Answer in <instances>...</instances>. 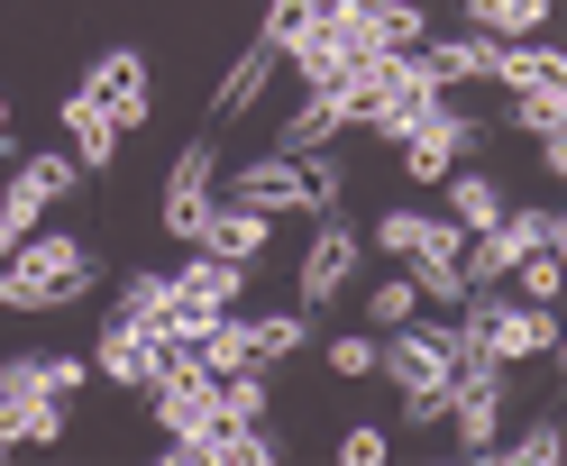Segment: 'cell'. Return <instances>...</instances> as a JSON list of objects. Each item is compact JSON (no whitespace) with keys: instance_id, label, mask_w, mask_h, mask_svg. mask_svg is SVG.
I'll list each match as a JSON object with an SVG mask.
<instances>
[{"instance_id":"1","label":"cell","mask_w":567,"mask_h":466,"mask_svg":"<svg viewBox=\"0 0 567 466\" xmlns=\"http://www.w3.org/2000/svg\"><path fill=\"white\" fill-rule=\"evenodd\" d=\"M101 283V257L64 229H28L10 257H0V311H74Z\"/></svg>"},{"instance_id":"2","label":"cell","mask_w":567,"mask_h":466,"mask_svg":"<svg viewBox=\"0 0 567 466\" xmlns=\"http://www.w3.org/2000/svg\"><path fill=\"white\" fill-rule=\"evenodd\" d=\"M375 375H394L412 429H440V412H449V375H457L449 320H421V311H412L403 330H375Z\"/></svg>"},{"instance_id":"3","label":"cell","mask_w":567,"mask_h":466,"mask_svg":"<svg viewBox=\"0 0 567 466\" xmlns=\"http://www.w3.org/2000/svg\"><path fill=\"white\" fill-rule=\"evenodd\" d=\"M449 339L485 348L494 366H530V356H558V302H513L504 283H476V293L449 311Z\"/></svg>"},{"instance_id":"4","label":"cell","mask_w":567,"mask_h":466,"mask_svg":"<svg viewBox=\"0 0 567 466\" xmlns=\"http://www.w3.org/2000/svg\"><path fill=\"white\" fill-rule=\"evenodd\" d=\"M358 266H367V238H358V229H348L339 210H330V220L311 229V247H302V275H293V302H302V311H330V302L348 293V283H358Z\"/></svg>"},{"instance_id":"5","label":"cell","mask_w":567,"mask_h":466,"mask_svg":"<svg viewBox=\"0 0 567 466\" xmlns=\"http://www.w3.org/2000/svg\"><path fill=\"white\" fill-rule=\"evenodd\" d=\"M330 28L358 55H412L421 38H431V19H421L412 0H330Z\"/></svg>"},{"instance_id":"6","label":"cell","mask_w":567,"mask_h":466,"mask_svg":"<svg viewBox=\"0 0 567 466\" xmlns=\"http://www.w3.org/2000/svg\"><path fill=\"white\" fill-rule=\"evenodd\" d=\"M83 92L111 111L120 137H128V128H147V111H156V74H147V55H137V46H101V55H92V74H83Z\"/></svg>"},{"instance_id":"7","label":"cell","mask_w":567,"mask_h":466,"mask_svg":"<svg viewBox=\"0 0 567 466\" xmlns=\"http://www.w3.org/2000/svg\"><path fill=\"white\" fill-rule=\"evenodd\" d=\"M210 193H220V137H193V147L174 156V174H165V201H156L165 238H184V247H193V229H202Z\"/></svg>"},{"instance_id":"8","label":"cell","mask_w":567,"mask_h":466,"mask_svg":"<svg viewBox=\"0 0 567 466\" xmlns=\"http://www.w3.org/2000/svg\"><path fill=\"white\" fill-rule=\"evenodd\" d=\"M147 403H156V429H210L220 421V375L193 366V356H165L156 384H147Z\"/></svg>"},{"instance_id":"9","label":"cell","mask_w":567,"mask_h":466,"mask_svg":"<svg viewBox=\"0 0 567 466\" xmlns=\"http://www.w3.org/2000/svg\"><path fill=\"white\" fill-rule=\"evenodd\" d=\"M193 247H210V257H229V266H257L266 247H275V210H257V201H229V193H210V210H202Z\"/></svg>"},{"instance_id":"10","label":"cell","mask_w":567,"mask_h":466,"mask_svg":"<svg viewBox=\"0 0 567 466\" xmlns=\"http://www.w3.org/2000/svg\"><path fill=\"white\" fill-rule=\"evenodd\" d=\"M156 366H165L156 330H137V320H120V311L101 320V339H92V375H111V384H128V393H147Z\"/></svg>"},{"instance_id":"11","label":"cell","mask_w":567,"mask_h":466,"mask_svg":"<svg viewBox=\"0 0 567 466\" xmlns=\"http://www.w3.org/2000/svg\"><path fill=\"white\" fill-rule=\"evenodd\" d=\"M220 193H229V201H257V210H311V165L275 147V156H257V165H238Z\"/></svg>"},{"instance_id":"12","label":"cell","mask_w":567,"mask_h":466,"mask_svg":"<svg viewBox=\"0 0 567 466\" xmlns=\"http://www.w3.org/2000/svg\"><path fill=\"white\" fill-rule=\"evenodd\" d=\"M55 128H64V156H74L83 174H111V165H120V128H111V111H101L83 83L55 101Z\"/></svg>"},{"instance_id":"13","label":"cell","mask_w":567,"mask_h":466,"mask_svg":"<svg viewBox=\"0 0 567 466\" xmlns=\"http://www.w3.org/2000/svg\"><path fill=\"white\" fill-rule=\"evenodd\" d=\"M284 74V55L257 38V46H247V55H229V74H220V92H210V128H229V120H247V111H257V101H266V83Z\"/></svg>"},{"instance_id":"14","label":"cell","mask_w":567,"mask_h":466,"mask_svg":"<svg viewBox=\"0 0 567 466\" xmlns=\"http://www.w3.org/2000/svg\"><path fill=\"white\" fill-rule=\"evenodd\" d=\"M74 184H92V174H83L74 156H64V147H47V156H10V201H28L38 220H47V210H55L64 193H74Z\"/></svg>"},{"instance_id":"15","label":"cell","mask_w":567,"mask_h":466,"mask_svg":"<svg viewBox=\"0 0 567 466\" xmlns=\"http://www.w3.org/2000/svg\"><path fill=\"white\" fill-rule=\"evenodd\" d=\"M74 403H55V393H0V439L10 448H55Z\"/></svg>"},{"instance_id":"16","label":"cell","mask_w":567,"mask_h":466,"mask_svg":"<svg viewBox=\"0 0 567 466\" xmlns=\"http://www.w3.org/2000/svg\"><path fill=\"white\" fill-rule=\"evenodd\" d=\"M284 64H293V83H302V92H339V83H348V64H358V46H348L339 28L321 19L302 46H284Z\"/></svg>"},{"instance_id":"17","label":"cell","mask_w":567,"mask_h":466,"mask_svg":"<svg viewBox=\"0 0 567 466\" xmlns=\"http://www.w3.org/2000/svg\"><path fill=\"white\" fill-rule=\"evenodd\" d=\"M330 137H348V120H339V92H302V101H293V120L275 128V147H284V156H321Z\"/></svg>"},{"instance_id":"18","label":"cell","mask_w":567,"mask_h":466,"mask_svg":"<svg viewBox=\"0 0 567 466\" xmlns=\"http://www.w3.org/2000/svg\"><path fill=\"white\" fill-rule=\"evenodd\" d=\"M440 193H449V220L467 229V238H476V229H494V220L513 210V201H504V184H494V174H476V165H449V184H440Z\"/></svg>"},{"instance_id":"19","label":"cell","mask_w":567,"mask_h":466,"mask_svg":"<svg viewBox=\"0 0 567 466\" xmlns=\"http://www.w3.org/2000/svg\"><path fill=\"white\" fill-rule=\"evenodd\" d=\"M504 293L513 302H558L567 293V247H522L513 275H504Z\"/></svg>"},{"instance_id":"20","label":"cell","mask_w":567,"mask_h":466,"mask_svg":"<svg viewBox=\"0 0 567 466\" xmlns=\"http://www.w3.org/2000/svg\"><path fill=\"white\" fill-rule=\"evenodd\" d=\"M247 348H257V366L275 375L284 356H302V348H311V311L293 302V311H266V320H247Z\"/></svg>"},{"instance_id":"21","label":"cell","mask_w":567,"mask_h":466,"mask_svg":"<svg viewBox=\"0 0 567 466\" xmlns=\"http://www.w3.org/2000/svg\"><path fill=\"white\" fill-rule=\"evenodd\" d=\"M558 0H467V28L476 38H540Z\"/></svg>"},{"instance_id":"22","label":"cell","mask_w":567,"mask_h":466,"mask_svg":"<svg viewBox=\"0 0 567 466\" xmlns=\"http://www.w3.org/2000/svg\"><path fill=\"white\" fill-rule=\"evenodd\" d=\"M193 366H210V375L257 366V348H247V320H238V311H220V320H210V330L193 339Z\"/></svg>"},{"instance_id":"23","label":"cell","mask_w":567,"mask_h":466,"mask_svg":"<svg viewBox=\"0 0 567 466\" xmlns=\"http://www.w3.org/2000/svg\"><path fill=\"white\" fill-rule=\"evenodd\" d=\"M165 311H174V275L137 266V275L120 283V320H137V330H165Z\"/></svg>"},{"instance_id":"24","label":"cell","mask_w":567,"mask_h":466,"mask_svg":"<svg viewBox=\"0 0 567 466\" xmlns=\"http://www.w3.org/2000/svg\"><path fill=\"white\" fill-rule=\"evenodd\" d=\"M330 19V0H266V19H257V38L284 55V46H302L311 38V28H321Z\"/></svg>"},{"instance_id":"25","label":"cell","mask_w":567,"mask_h":466,"mask_svg":"<svg viewBox=\"0 0 567 466\" xmlns=\"http://www.w3.org/2000/svg\"><path fill=\"white\" fill-rule=\"evenodd\" d=\"M513 128H522V137H558V128H567V83H530V92H513Z\"/></svg>"},{"instance_id":"26","label":"cell","mask_w":567,"mask_h":466,"mask_svg":"<svg viewBox=\"0 0 567 466\" xmlns=\"http://www.w3.org/2000/svg\"><path fill=\"white\" fill-rule=\"evenodd\" d=\"M412 311H421V283H412V275H384V283H367V330H403Z\"/></svg>"},{"instance_id":"27","label":"cell","mask_w":567,"mask_h":466,"mask_svg":"<svg viewBox=\"0 0 567 466\" xmlns=\"http://www.w3.org/2000/svg\"><path fill=\"white\" fill-rule=\"evenodd\" d=\"M266 412H275L266 366H238V375H220V421H266Z\"/></svg>"},{"instance_id":"28","label":"cell","mask_w":567,"mask_h":466,"mask_svg":"<svg viewBox=\"0 0 567 466\" xmlns=\"http://www.w3.org/2000/svg\"><path fill=\"white\" fill-rule=\"evenodd\" d=\"M321 366H330L339 384H358V375H375V330H339V339L321 348Z\"/></svg>"},{"instance_id":"29","label":"cell","mask_w":567,"mask_h":466,"mask_svg":"<svg viewBox=\"0 0 567 466\" xmlns=\"http://www.w3.org/2000/svg\"><path fill=\"white\" fill-rule=\"evenodd\" d=\"M558 448H567V439H558V421H549V412L530 421L522 439H494V457H513V466H558Z\"/></svg>"},{"instance_id":"30","label":"cell","mask_w":567,"mask_h":466,"mask_svg":"<svg viewBox=\"0 0 567 466\" xmlns=\"http://www.w3.org/2000/svg\"><path fill=\"white\" fill-rule=\"evenodd\" d=\"M38 384L55 393V403H74V393L92 384V356H64V348H38Z\"/></svg>"},{"instance_id":"31","label":"cell","mask_w":567,"mask_h":466,"mask_svg":"<svg viewBox=\"0 0 567 466\" xmlns=\"http://www.w3.org/2000/svg\"><path fill=\"white\" fill-rule=\"evenodd\" d=\"M421 229H431V210H384V220L367 229V247H384V257H412Z\"/></svg>"},{"instance_id":"32","label":"cell","mask_w":567,"mask_h":466,"mask_svg":"<svg viewBox=\"0 0 567 466\" xmlns=\"http://www.w3.org/2000/svg\"><path fill=\"white\" fill-rule=\"evenodd\" d=\"M412 283H421V302H431V311H457V302H467V275H457V266H403Z\"/></svg>"},{"instance_id":"33","label":"cell","mask_w":567,"mask_h":466,"mask_svg":"<svg viewBox=\"0 0 567 466\" xmlns=\"http://www.w3.org/2000/svg\"><path fill=\"white\" fill-rule=\"evenodd\" d=\"M384 448H394V439H384L375 421H348V429H339V457H348V466H384Z\"/></svg>"},{"instance_id":"34","label":"cell","mask_w":567,"mask_h":466,"mask_svg":"<svg viewBox=\"0 0 567 466\" xmlns=\"http://www.w3.org/2000/svg\"><path fill=\"white\" fill-rule=\"evenodd\" d=\"M28 229H38V210H28V201H10V193H0V257H10V247H19Z\"/></svg>"},{"instance_id":"35","label":"cell","mask_w":567,"mask_h":466,"mask_svg":"<svg viewBox=\"0 0 567 466\" xmlns=\"http://www.w3.org/2000/svg\"><path fill=\"white\" fill-rule=\"evenodd\" d=\"M0 137H10V92H0Z\"/></svg>"},{"instance_id":"36","label":"cell","mask_w":567,"mask_h":466,"mask_svg":"<svg viewBox=\"0 0 567 466\" xmlns=\"http://www.w3.org/2000/svg\"><path fill=\"white\" fill-rule=\"evenodd\" d=\"M0 457H10V439H0Z\"/></svg>"}]
</instances>
